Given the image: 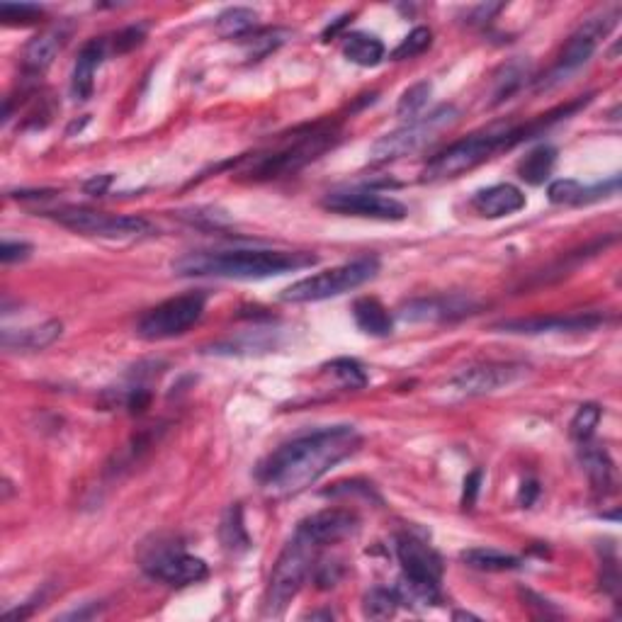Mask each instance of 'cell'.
<instances>
[{"label":"cell","instance_id":"cell-1","mask_svg":"<svg viewBox=\"0 0 622 622\" xmlns=\"http://www.w3.org/2000/svg\"><path fill=\"white\" fill-rule=\"evenodd\" d=\"M360 443L353 426H331L292 438L260 462L256 474L260 489L273 499L299 494L353 455Z\"/></svg>","mask_w":622,"mask_h":622},{"label":"cell","instance_id":"cell-2","mask_svg":"<svg viewBox=\"0 0 622 622\" xmlns=\"http://www.w3.org/2000/svg\"><path fill=\"white\" fill-rule=\"evenodd\" d=\"M588 103H591V95L574 100V103L569 105L557 107V110L547 112V115H540L537 120L528 124H520V127H491L484 129V132L469 134V137L455 141V144H450L448 149L440 151V154L426 166L423 178L426 180L457 178V175L477 168L479 163L489 161V158L499 154V151H508L513 149V146L523 144V141L540 137V134L545 132V129H550L554 122L567 120L569 115H574L576 110H581V107H586Z\"/></svg>","mask_w":622,"mask_h":622},{"label":"cell","instance_id":"cell-3","mask_svg":"<svg viewBox=\"0 0 622 622\" xmlns=\"http://www.w3.org/2000/svg\"><path fill=\"white\" fill-rule=\"evenodd\" d=\"M319 256L307 251H197L173 260L180 277H222V280H265L311 268Z\"/></svg>","mask_w":622,"mask_h":622},{"label":"cell","instance_id":"cell-4","mask_svg":"<svg viewBox=\"0 0 622 622\" xmlns=\"http://www.w3.org/2000/svg\"><path fill=\"white\" fill-rule=\"evenodd\" d=\"M377 273H380V260L375 256L350 260V263L336 265V268L324 270V273H316L304 277V280L292 282L287 290H282L280 299L290 304L324 302V299L338 297V294L358 290L365 282L375 280Z\"/></svg>","mask_w":622,"mask_h":622},{"label":"cell","instance_id":"cell-5","mask_svg":"<svg viewBox=\"0 0 622 622\" xmlns=\"http://www.w3.org/2000/svg\"><path fill=\"white\" fill-rule=\"evenodd\" d=\"M314 552V542L297 530L292 540L285 545V550L280 552V557H277L273 571H270L268 593H265V615L277 618V615L285 613V608L302 591L304 581L311 574Z\"/></svg>","mask_w":622,"mask_h":622},{"label":"cell","instance_id":"cell-6","mask_svg":"<svg viewBox=\"0 0 622 622\" xmlns=\"http://www.w3.org/2000/svg\"><path fill=\"white\" fill-rule=\"evenodd\" d=\"M457 120H460V112H457L455 105L435 107L428 115L416 117V120L399 127L397 132H389L382 139H377L370 149V163H389L416 154V151L433 144L438 134L450 129Z\"/></svg>","mask_w":622,"mask_h":622},{"label":"cell","instance_id":"cell-7","mask_svg":"<svg viewBox=\"0 0 622 622\" xmlns=\"http://www.w3.org/2000/svg\"><path fill=\"white\" fill-rule=\"evenodd\" d=\"M618 20L620 8H608L603 10V13L588 18L584 25L569 37V42L564 44L562 54H559L557 64L552 66L550 73H547L542 81H537V90H550L554 86H559L562 81H567L571 73H576L581 66H586L588 59L596 54L601 39L610 35V30L618 25Z\"/></svg>","mask_w":622,"mask_h":622},{"label":"cell","instance_id":"cell-8","mask_svg":"<svg viewBox=\"0 0 622 622\" xmlns=\"http://www.w3.org/2000/svg\"><path fill=\"white\" fill-rule=\"evenodd\" d=\"M333 144H336V132L331 127H314L309 134L294 139L290 146H282V149L270 151V154H260L248 168V175L258 180H268L294 173L314 161V158H319L324 151H329Z\"/></svg>","mask_w":622,"mask_h":622},{"label":"cell","instance_id":"cell-9","mask_svg":"<svg viewBox=\"0 0 622 622\" xmlns=\"http://www.w3.org/2000/svg\"><path fill=\"white\" fill-rule=\"evenodd\" d=\"M49 219L76 234L100 236V239H141L154 234V224L144 217H129V214H107L93 212V209L66 207L47 212Z\"/></svg>","mask_w":622,"mask_h":622},{"label":"cell","instance_id":"cell-10","mask_svg":"<svg viewBox=\"0 0 622 622\" xmlns=\"http://www.w3.org/2000/svg\"><path fill=\"white\" fill-rule=\"evenodd\" d=\"M202 314H205V294H180L146 311L139 319L137 333L144 341H168L188 333L202 319Z\"/></svg>","mask_w":622,"mask_h":622},{"label":"cell","instance_id":"cell-11","mask_svg":"<svg viewBox=\"0 0 622 622\" xmlns=\"http://www.w3.org/2000/svg\"><path fill=\"white\" fill-rule=\"evenodd\" d=\"M141 567L151 579L163 581L168 586H190L207 579L209 569L205 559L188 554L183 547L156 545L141 559Z\"/></svg>","mask_w":622,"mask_h":622},{"label":"cell","instance_id":"cell-12","mask_svg":"<svg viewBox=\"0 0 622 622\" xmlns=\"http://www.w3.org/2000/svg\"><path fill=\"white\" fill-rule=\"evenodd\" d=\"M321 207L336 214H346V217L377 219V222H401L409 214V209L401 205L399 200L389 195H380L375 190L331 192V195L321 200Z\"/></svg>","mask_w":622,"mask_h":622},{"label":"cell","instance_id":"cell-13","mask_svg":"<svg viewBox=\"0 0 622 622\" xmlns=\"http://www.w3.org/2000/svg\"><path fill=\"white\" fill-rule=\"evenodd\" d=\"M605 316L601 311H584V314H554V316H530V319L501 321L494 331L520 333V336H540V333H579L593 331L601 326Z\"/></svg>","mask_w":622,"mask_h":622},{"label":"cell","instance_id":"cell-14","mask_svg":"<svg viewBox=\"0 0 622 622\" xmlns=\"http://www.w3.org/2000/svg\"><path fill=\"white\" fill-rule=\"evenodd\" d=\"M525 375V367L508 363H484L472 365L457 372L450 380V387L465 397H482V394L499 392L503 387H511Z\"/></svg>","mask_w":622,"mask_h":622},{"label":"cell","instance_id":"cell-15","mask_svg":"<svg viewBox=\"0 0 622 622\" xmlns=\"http://www.w3.org/2000/svg\"><path fill=\"white\" fill-rule=\"evenodd\" d=\"M477 309V304L462 294H440V297H421L411 299L399 309V319L411 324H438V321H455L469 316Z\"/></svg>","mask_w":622,"mask_h":622},{"label":"cell","instance_id":"cell-16","mask_svg":"<svg viewBox=\"0 0 622 622\" xmlns=\"http://www.w3.org/2000/svg\"><path fill=\"white\" fill-rule=\"evenodd\" d=\"M299 533L307 535L316 547L336 545L358 530V516L346 508H326L299 523Z\"/></svg>","mask_w":622,"mask_h":622},{"label":"cell","instance_id":"cell-17","mask_svg":"<svg viewBox=\"0 0 622 622\" xmlns=\"http://www.w3.org/2000/svg\"><path fill=\"white\" fill-rule=\"evenodd\" d=\"M397 557L404 574L431 581H440V576H443V559L438 557L433 547L416 540L414 535L397 537Z\"/></svg>","mask_w":622,"mask_h":622},{"label":"cell","instance_id":"cell-18","mask_svg":"<svg viewBox=\"0 0 622 622\" xmlns=\"http://www.w3.org/2000/svg\"><path fill=\"white\" fill-rule=\"evenodd\" d=\"M472 207L486 219H501L520 212L525 207V195L523 190L511 183L491 185V188L479 190L472 197Z\"/></svg>","mask_w":622,"mask_h":622},{"label":"cell","instance_id":"cell-19","mask_svg":"<svg viewBox=\"0 0 622 622\" xmlns=\"http://www.w3.org/2000/svg\"><path fill=\"white\" fill-rule=\"evenodd\" d=\"M105 59V42L103 39H90L83 44V49L78 52L76 66H73L71 76V93L76 100H88L93 95L95 88V73H98L100 64Z\"/></svg>","mask_w":622,"mask_h":622},{"label":"cell","instance_id":"cell-20","mask_svg":"<svg viewBox=\"0 0 622 622\" xmlns=\"http://www.w3.org/2000/svg\"><path fill=\"white\" fill-rule=\"evenodd\" d=\"M620 188V178H610L608 183H598V185H584L574 178H562L554 180L547 188V195L554 205H586V202L601 200V197L608 195V192H618Z\"/></svg>","mask_w":622,"mask_h":622},{"label":"cell","instance_id":"cell-21","mask_svg":"<svg viewBox=\"0 0 622 622\" xmlns=\"http://www.w3.org/2000/svg\"><path fill=\"white\" fill-rule=\"evenodd\" d=\"M64 42H66L64 27H52V30L37 35L25 47V56H22V64H25V69L32 71V73L47 71L49 66L54 64L56 54H59L61 47H64Z\"/></svg>","mask_w":622,"mask_h":622},{"label":"cell","instance_id":"cell-22","mask_svg":"<svg viewBox=\"0 0 622 622\" xmlns=\"http://www.w3.org/2000/svg\"><path fill=\"white\" fill-rule=\"evenodd\" d=\"M64 324L56 319L44 321V324L32 326L22 331H3V348L5 350H44L61 338Z\"/></svg>","mask_w":622,"mask_h":622},{"label":"cell","instance_id":"cell-23","mask_svg":"<svg viewBox=\"0 0 622 622\" xmlns=\"http://www.w3.org/2000/svg\"><path fill=\"white\" fill-rule=\"evenodd\" d=\"M353 319L358 329L363 333H370L375 338H387L394 331V319L389 309L384 307L380 299L375 297H360L353 304Z\"/></svg>","mask_w":622,"mask_h":622},{"label":"cell","instance_id":"cell-24","mask_svg":"<svg viewBox=\"0 0 622 622\" xmlns=\"http://www.w3.org/2000/svg\"><path fill=\"white\" fill-rule=\"evenodd\" d=\"M399 605H411V608H428V605L440 603V581L418 579V576L401 574L397 586Z\"/></svg>","mask_w":622,"mask_h":622},{"label":"cell","instance_id":"cell-25","mask_svg":"<svg viewBox=\"0 0 622 622\" xmlns=\"http://www.w3.org/2000/svg\"><path fill=\"white\" fill-rule=\"evenodd\" d=\"M554 163H557V149L550 144H540L518 163V175L528 185H542L550 180Z\"/></svg>","mask_w":622,"mask_h":622},{"label":"cell","instance_id":"cell-26","mask_svg":"<svg viewBox=\"0 0 622 622\" xmlns=\"http://www.w3.org/2000/svg\"><path fill=\"white\" fill-rule=\"evenodd\" d=\"M581 448H584L581 450V460H584L593 489L608 494L610 486H613V462H610L608 452L598 448V445H588V440L581 443Z\"/></svg>","mask_w":622,"mask_h":622},{"label":"cell","instance_id":"cell-27","mask_svg":"<svg viewBox=\"0 0 622 622\" xmlns=\"http://www.w3.org/2000/svg\"><path fill=\"white\" fill-rule=\"evenodd\" d=\"M528 76H530L528 61L523 59L508 61L494 78V93H491L494 100H491V105H501L503 100H508L513 93H518V90L523 88V83L528 81Z\"/></svg>","mask_w":622,"mask_h":622},{"label":"cell","instance_id":"cell-28","mask_svg":"<svg viewBox=\"0 0 622 622\" xmlns=\"http://www.w3.org/2000/svg\"><path fill=\"white\" fill-rule=\"evenodd\" d=\"M343 54H346V59L353 61V64L372 69V66H377L384 59V44L377 37L358 32V35L346 37Z\"/></svg>","mask_w":622,"mask_h":622},{"label":"cell","instance_id":"cell-29","mask_svg":"<svg viewBox=\"0 0 622 622\" xmlns=\"http://www.w3.org/2000/svg\"><path fill=\"white\" fill-rule=\"evenodd\" d=\"M460 557L467 567L479 571H513L520 567V559L516 554L491 550V547H472V550L462 552Z\"/></svg>","mask_w":622,"mask_h":622},{"label":"cell","instance_id":"cell-30","mask_svg":"<svg viewBox=\"0 0 622 622\" xmlns=\"http://www.w3.org/2000/svg\"><path fill=\"white\" fill-rule=\"evenodd\" d=\"M219 535H222V545L229 552H234V554L248 552V547H251V537H248L246 525H243V511L239 503H234V506L226 511V516L222 520V528H219Z\"/></svg>","mask_w":622,"mask_h":622},{"label":"cell","instance_id":"cell-31","mask_svg":"<svg viewBox=\"0 0 622 622\" xmlns=\"http://www.w3.org/2000/svg\"><path fill=\"white\" fill-rule=\"evenodd\" d=\"M258 15L251 8H229L217 18V32L222 37H248V32L256 30Z\"/></svg>","mask_w":622,"mask_h":622},{"label":"cell","instance_id":"cell-32","mask_svg":"<svg viewBox=\"0 0 622 622\" xmlns=\"http://www.w3.org/2000/svg\"><path fill=\"white\" fill-rule=\"evenodd\" d=\"M399 608L397 591H389V588H372L363 601V613L370 620H389L394 618Z\"/></svg>","mask_w":622,"mask_h":622},{"label":"cell","instance_id":"cell-33","mask_svg":"<svg viewBox=\"0 0 622 622\" xmlns=\"http://www.w3.org/2000/svg\"><path fill=\"white\" fill-rule=\"evenodd\" d=\"M433 93V86L428 81H421L416 83V86H411L409 90H404V95L399 98V105H397V115L401 117V120H416V117H421V110L428 105V98H431Z\"/></svg>","mask_w":622,"mask_h":622},{"label":"cell","instance_id":"cell-34","mask_svg":"<svg viewBox=\"0 0 622 622\" xmlns=\"http://www.w3.org/2000/svg\"><path fill=\"white\" fill-rule=\"evenodd\" d=\"M326 370H329L333 377H338L343 387H348V389H363L367 384V375H365L363 365L353 358L331 360V363L326 365Z\"/></svg>","mask_w":622,"mask_h":622},{"label":"cell","instance_id":"cell-35","mask_svg":"<svg viewBox=\"0 0 622 622\" xmlns=\"http://www.w3.org/2000/svg\"><path fill=\"white\" fill-rule=\"evenodd\" d=\"M431 44H433V32L428 30V27H416V30H411L409 35L404 37V42L394 49L392 59L394 61L416 59V56H421L426 49H431Z\"/></svg>","mask_w":622,"mask_h":622},{"label":"cell","instance_id":"cell-36","mask_svg":"<svg viewBox=\"0 0 622 622\" xmlns=\"http://www.w3.org/2000/svg\"><path fill=\"white\" fill-rule=\"evenodd\" d=\"M44 10L39 5L32 3H0V20L5 25H15V27H25V25H35V22L42 20Z\"/></svg>","mask_w":622,"mask_h":622},{"label":"cell","instance_id":"cell-37","mask_svg":"<svg viewBox=\"0 0 622 622\" xmlns=\"http://www.w3.org/2000/svg\"><path fill=\"white\" fill-rule=\"evenodd\" d=\"M601 406L598 404H584L579 411H576V416L571 418V435H574L579 443H584V440H591L593 431L598 428V423H601Z\"/></svg>","mask_w":622,"mask_h":622},{"label":"cell","instance_id":"cell-38","mask_svg":"<svg viewBox=\"0 0 622 622\" xmlns=\"http://www.w3.org/2000/svg\"><path fill=\"white\" fill-rule=\"evenodd\" d=\"M285 30H263L253 37H243V47L248 49V56H265L285 42Z\"/></svg>","mask_w":622,"mask_h":622},{"label":"cell","instance_id":"cell-39","mask_svg":"<svg viewBox=\"0 0 622 622\" xmlns=\"http://www.w3.org/2000/svg\"><path fill=\"white\" fill-rule=\"evenodd\" d=\"M32 246L25 241H3V248H0V260L5 265L8 263H18V260L30 258Z\"/></svg>","mask_w":622,"mask_h":622},{"label":"cell","instance_id":"cell-40","mask_svg":"<svg viewBox=\"0 0 622 622\" xmlns=\"http://www.w3.org/2000/svg\"><path fill=\"white\" fill-rule=\"evenodd\" d=\"M146 35V27L144 25H134V27H127V30H122L120 35H117V52H129V49H134L137 44H141V39H144Z\"/></svg>","mask_w":622,"mask_h":622},{"label":"cell","instance_id":"cell-41","mask_svg":"<svg viewBox=\"0 0 622 622\" xmlns=\"http://www.w3.org/2000/svg\"><path fill=\"white\" fill-rule=\"evenodd\" d=\"M479 486H482V469H474L472 474H467L465 489H462V506L472 508L474 501L479 496Z\"/></svg>","mask_w":622,"mask_h":622},{"label":"cell","instance_id":"cell-42","mask_svg":"<svg viewBox=\"0 0 622 622\" xmlns=\"http://www.w3.org/2000/svg\"><path fill=\"white\" fill-rule=\"evenodd\" d=\"M341 576H343V569L338 567V564L324 562V564H319V571H316V584H319L321 588H331L338 584Z\"/></svg>","mask_w":622,"mask_h":622},{"label":"cell","instance_id":"cell-43","mask_svg":"<svg viewBox=\"0 0 622 622\" xmlns=\"http://www.w3.org/2000/svg\"><path fill=\"white\" fill-rule=\"evenodd\" d=\"M110 185H112V175H95V178H90L83 188H86L88 195L100 197V195H105Z\"/></svg>","mask_w":622,"mask_h":622},{"label":"cell","instance_id":"cell-44","mask_svg":"<svg viewBox=\"0 0 622 622\" xmlns=\"http://www.w3.org/2000/svg\"><path fill=\"white\" fill-rule=\"evenodd\" d=\"M537 496H540V486H537V482H523V486H520V494H518V501L523 508H530L535 503Z\"/></svg>","mask_w":622,"mask_h":622},{"label":"cell","instance_id":"cell-45","mask_svg":"<svg viewBox=\"0 0 622 622\" xmlns=\"http://www.w3.org/2000/svg\"><path fill=\"white\" fill-rule=\"evenodd\" d=\"M350 20H353V15H343V18H338L336 22H333V25L326 27V30H324V42H329V39H333V37L338 35V32L343 30V27H348Z\"/></svg>","mask_w":622,"mask_h":622},{"label":"cell","instance_id":"cell-46","mask_svg":"<svg viewBox=\"0 0 622 622\" xmlns=\"http://www.w3.org/2000/svg\"><path fill=\"white\" fill-rule=\"evenodd\" d=\"M455 620H477V615H472V613H455Z\"/></svg>","mask_w":622,"mask_h":622}]
</instances>
